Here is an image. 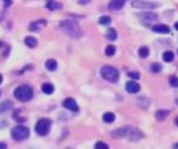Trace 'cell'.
I'll use <instances>...</instances> for the list:
<instances>
[{
    "label": "cell",
    "mask_w": 178,
    "mask_h": 149,
    "mask_svg": "<svg viewBox=\"0 0 178 149\" xmlns=\"http://www.w3.org/2000/svg\"><path fill=\"white\" fill-rule=\"evenodd\" d=\"M117 31L116 29H114V28H109L108 30H107V32H106V38L108 39L109 41H115L117 39Z\"/></svg>",
    "instance_id": "21"
},
{
    "label": "cell",
    "mask_w": 178,
    "mask_h": 149,
    "mask_svg": "<svg viewBox=\"0 0 178 149\" xmlns=\"http://www.w3.org/2000/svg\"><path fill=\"white\" fill-rule=\"evenodd\" d=\"M132 6L135 7V9L152 10L161 6V4L155 3V2H151V1H144V0H134V1H132Z\"/></svg>",
    "instance_id": "7"
},
{
    "label": "cell",
    "mask_w": 178,
    "mask_h": 149,
    "mask_svg": "<svg viewBox=\"0 0 178 149\" xmlns=\"http://www.w3.org/2000/svg\"><path fill=\"white\" fill-rule=\"evenodd\" d=\"M13 106H14V103L12 101L9 100L4 101V102L0 104V113H5V112L9 111V109H13Z\"/></svg>",
    "instance_id": "15"
},
{
    "label": "cell",
    "mask_w": 178,
    "mask_h": 149,
    "mask_svg": "<svg viewBox=\"0 0 178 149\" xmlns=\"http://www.w3.org/2000/svg\"><path fill=\"white\" fill-rule=\"evenodd\" d=\"M174 148H178V143H176V144H174Z\"/></svg>",
    "instance_id": "34"
},
{
    "label": "cell",
    "mask_w": 178,
    "mask_h": 149,
    "mask_svg": "<svg viewBox=\"0 0 178 149\" xmlns=\"http://www.w3.org/2000/svg\"><path fill=\"white\" fill-rule=\"evenodd\" d=\"M126 91L127 92H129V93H131V94H134V93H138V91H140V85H138V82H128L126 83Z\"/></svg>",
    "instance_id": "11"
},
{
    "label": "cell",
    "mask_w": 178,
    "mask_h": 149,
    "mask_svg": "<svg viewBox=\"0 0 178 149\" xmlns=\"http://www.w3.org/2000/svg\"><path fill=\"white\" fill-rule=\"evenodd\" d=\"M62 105H64L67 109H70L71 112H78L79 111V108H78L75 99H73L71 97L65 99V100L62 101Z\"/></svg>",
    "instance_id": "8"
},
{
    "label": "cell",
    "mask_w": 178,
    "mask_h": 149,
    "mask_svg": "<svg viewBox=\"0 0 178 149\" xmlns=\"http://www.w3.org/2000/svg\"><path fill=\"white\" fill-rule=\"evenodd\" d=\"M138 55H140L142 59H146L149 55V48L146 46H143L138 49Z\"/></svg>",
    "instance_id": "22"
},
{
    "label": "cell",
    "mask_w": 178,
    "mask_h": 149,
    "mask_svg": "<svg viewBox=\"0 0 178 149\" xmlns=\"http://www.w3.org/2000/svg\"><path fill=\"white\" fill-rule=\"evenodd\" d=\"M116 53V47L114 45H108L105 49V54L107 56H112Z\"/></svg>",
    "instance_id": "26"
},
{
    "label": "cell",
    "mask_w": 178,
    "mask_h": 149,
    "mask_svg": "<svg viewBox=\"0 0 178 149\" xmlns=\"http://www.w3.org/2000/svg\"><path fill=\"white\" fill-rule=\"evenodd\" d=\"M174 27H175V29H176V30H178V22H176V23H175Z\"/></svg>",
    "instance_id": "32"
},
{
    "label": "cell",
    "mask_w": 178,
    "mask_h": 149,
    "mask_svg": "<svg viewBox=\"0 0 178 149\" xmlns=\"http://www.w3.org/2000/svg\"><path fill=\"white\" fill-rule=\"evenodd\" d=\"M59 27L62 30V32L65 35H67L68 36H70V38L77 39L82 36L81 28H80L79 24L75 22V21H72V20L62 21L61 24H59Z\"/></svg>",
    "instance_id": "1"
},
{
    "label": "cell",
    "mask_w": 178,
    "mask_h": 149,
    "mask_svg": "<svg viewBox=\"0 0 178 149\" xmlns=\"http://www.w3.org/2000/svg\"><path fill=\"white\" fill-rule=\"evenodd\" d=\"M24 43H25V45L28 46L29 48H35V47L38 45V41H36V39L33 38V36H27V38H25Z\"/></svg>",
    "instance_id": "16"
},
{
    "label": "cell",
    "mask_w": 178,
    "mask_h": 149,
    "mask_svg": "<svg viewBox=\"0 0 178 149\" xmlns=\"http://www.w3.org/2000/svg\"><path fill=\"white\" fill-rule=\"evenodd\" d=\"M161 65L159 63H153L151 64V72L152 73H159L161 71Z\"/></svg>",
    "instance_id": "24"
},
{
    "label": "cell",
    "mask_w": 178,
    "mask_h": 149,
    "mask_svg": "<svg viewBox=\"0 0 178 149\" xmlns=\"http://www.w3.org/2000/svg\"><path fill=\"white\" fill-rule=\"evenodd\" d=\"M125 4V0H111L108 3V9L112 10H121Z\"/></svg>",
    "instance_id": "9"
},
{
    "label": "cell",
    "mask_w": 178,
    "mask_h": 149,
    "mask_svg": "<svg viewBox=\"0 0 178 149\" xmlns=\"http://www.w3.org/2000/svg\"><path fill=\"white\" fill-rule=\"evenodd\" d=\"M112 135L117 138H126V139L130 141H138L143 137V134L138 129L134 128V127H123V128H119L115 130Z\"/></svg>",
    "instance_id": "2"
},
{
    "label": "cell",
    "mask_w": 178,
    "mask_h": 149,
    "mask_svg": "<svg viewBox=\"0 0 178 149\" xmlns=\"http://www.w3.org/2000/svg\"><path fill=\"white\" fill-rule=\"evenodd\" d=\"M128 76L134 78V79H138V78H140V73L138 72H129L128 73Z\"/></svg>",
    "instance_id": "29"
},
{
    "label": "cell",
    "mask_w": 178,
    "mask_h": 149,
    "mask_svg": "<svg viewBox=\"0 0 178 149\" xmlns=\"http://www.w3.org/2000/svg\"><path fill=\"white\" fill-rule=\"evenodd\" d=\"M138 17H142L143 19L149 20V21H154V20H157L158 19V16L157 14H154V13H141V14H138Z\"/></svg>",
    "instance_id": "14"
},
{
    "label": "cell",
    "mask_w": 178,
    "mask_h": 149,
    "mask_svg": "<svg viewBox=\"0 0 178 149\" xmlns=\"http://www.w3.org/2000/svg\"><path fill=\"white\" fill-rule=\"evenodd\" d=\"M95 148L96 149H108V146L103 142H98L95 144Z\"/></svg>",
    "instance_id": "28"
},
{
    "label": "cell",
    "mask_w": 178,
    "mask_h": 149,
    "mask_svg": "<svg viewBox=\"0 0 178 149\" xmlns=\"http://www.w3.org/2000/svg\"><path fill=\"white\" fill-rule=\"evenodd\" d=\"M46 21L45 20H38V21H35V22H31L29 26H28V29L29 31H36L39 30L41 27L46 25Z\"/></svg>",
    "instance_id": "10"
},
{
    "label": "cell",
    "mask_w": 178,
    "mask_h": 149,
    "mask_svg": "<svg viewBox=\"0 0 178 149\" xmlns=\"http://www.w3.org/2000/svg\"><path fill=\"white\" fill-rule=\"evenodd\" d=\"M2 79H3V78H2V75H1V74H0V83H1V82H2Z\"/></svg>",
    "instance_id": "33"
},
{
    "label": "cell",
    "mask_w": 178,
    "mask_h": 149,
    "mask_svg": "<svg viewBox=\"0 0 178 149\" xmlns=\"http://www.w3.org/2000/svg\"><path fill=\"white\" fill-rule=\"evenodd\" d=\"M177 104H178V99H177Z\"/></svg>",
    "instance_id": "35"
},
{
    "label": "cell",
    "mask_w": 178,
    "mask_h": 149,
    "mask_svg": "<svg viewBox=\"0 0 178 149\" xmlns=\"http://www.w3.org/2000/svg\"><path fill=\"white\" fill-rule=\"evenodd\" d=\"M0 95H1V92H0Z\"/></svg>",
    "instance_id": "36"
},
{
    "label": "cell",
    "mask_w": 178,
    "mask_h": 149,
    "mask_svg": "<svg viewBox=\"0 0 178 149\" xmlns=\"http://www.w3.org/2000/svg\"><path fill=\"white\" fill-rule=\"evenodd\" d=\"M51 127V120L48 118H42L36 122V132L40 136H46L50 132Z\"/></svg>",
    "instance_id": "6"
},
{
    "label": "cell",
    "mask_w": 178,
    "mask_h": 149,
    "mask_svg": "<svg viewBox=\"0 0 178 149\" xmlns=\"http://www.w3.org/2000/svg\"><path fill=\"white\" fill-rule=\"evenodd\" d=\"M101 76L109 82H117L119 80V71L112 66H104L101 69Z\"/></svg>",
    "instance_id": "4"
},
{
    "label": "cell",
    "mask_w": 178,
    "mask_h": 149,
    "mask_svg": "<svg viewBox=\"0 0 178 149\" xmlns=\"http://www.w3.org/2000/svg\"><path fill=\"white\" fill-rule=\"evenodd\" d=\"M46 7L49 10H59L62 9V4L59 3V2L53 1V0H49L46 3Z\"/></svg>",
    "instance_id": "12"
},
{
    "label": "cell",
    "mask_w": 178,
    "mask_h": 149,
    "mask_svg": "<svg viewBox=\"0 0 178 149\" xmlns=\"http://www.w3.org/2000/svg\"><path fill=\"white\" fill-rule=\"evenodd\" d=\"M4 7H7L9 5H12V0H4Z\"/></svg>",
    "instance_id": "30"
},
{
    "label": "cell",
    "mask_w": 178,
    "mask_h": 149,
    "mask_svg": "<svg viewBox=\"0 0 178 149\" xmlns=\"http://www.w3.org/2000/svg\"><path fill=\"white\" fill-rule=\"evenodd\" d=\"M152 30L155 31V32H159V33H169L170 32L169 26H167V25H165V24L154 25L153 27H152Z\"/></svg>",
    "instance_id": "13"
},
{
    "label": "cell",
    "mask_w": 178,
    "mask_h": 149,
    "mask_svg": "<svg viewBox=\"0 0 178 149\" xmlns=\"http://www.w3.org/2000/svg\"><path fill=\"white\" fill-rule=\"evenodd\" d=\"M33 91L29 86H20V87L16 88L14 91V96L20 101H28L32 98Z\"/></svg>",
    "instance_id": "3"
},
{
    "label": "cell",
    "mask_w": 178,
    "mask_h": 149,
    "mask_svg": "<svg viewBox=\"0 0 178 149\" xmlns=\"http://www.w3.org/2000/svg\"><path fill=\"white\" fill-rule=\"evenodd\" d=\"M42 91H43L44 93L47 94V95H50L54 92V87L52 83H49V82H46L44 83L43 86H42Z\"/></svg>",
    "instance_id": "18"
},
{
    "label": "cell",
    "mask_w": 178,
    "mask_h": 149,
    "mask_svg": "<svg viewBox=\"0 0 178 149\" xmlns=\"http://www.w3.org/2000/svg\"><path fill=\"white\" fill-rule=\"evenodd\" d=\"M111 22H112V19L108 16H102V17H100V19H99V23L101 25H108L111 24Z\"/></svg>",
    "instance_id": "25"
},
{
    "label": "cell",
    "mask_w": 178,
    "mask_h": 149,
    "mask_svg": "<svg viewBox=\"0 0 178 149\" xmlns=\"http://www.w3.org/2000/svg\"><path fill=\"white\" fill-rule=\"evenodd\" d=\"M45 66L49 71H55L56 68H57V63H56L55 59H50L45 63Z\"/></svg>",
    "instance_id": "19"
},
{
    "label": "cell",
    "mask_w": 178,
    "mask_h": 149,
    "mask_svg": "<svg viewBox=\"0 0 178 149\" xmlns=\"http://www.w3.org/2000/svg\"><path fill=\"white\" fill-rule=\"evenodd\" d=\"M10 135H12V138L15 141L21 142V141H24L29 137V129L26 126L19 125V126H16L12 129Z\"/></svg>",
    "instance_id": "5"
},
{
    "label": "cell",
    "mask_w": 178,
    "mask_h": 149,
    "mask_svg": "<svg viewBox=\"0 0 178 149\" xmlns=\"http://www.w3.org/2000/svg\"><path fill=\"white\" fill-rule=\"evenodd\" d=\"M164 61L165 62H167V63H170V62H172L174 59V53L172 51H166L164 53Z\"/></svg>",
    "instance_id": "23"
},
{
    "label": "cell",
    "mask_w": 178,
    "mask_h": 149,
    "mask_svg": "<svg viewBox=\"0 0 178 149\" xmlns=\"http://www.w3.org/2000/svg\"><path fill=\"white\" fill-rule=\"evenodd\" d=\"M6 148V145L3 144V143H0V149H5Z\"/></svg>",
    "instance_id": "31"
},
{
    "label": "cell",
    "mask_w": 178,
    "mask_h": 149,
    "mask_svg": "<svg viewBox=\"0 0 178 149\" xmlns=\"http://www.w3.org/2000/svg\"><path fill=\"white\" fill-rule=\"evenodd\" d=\"M169 82H170V85H171L173 88H178V77H176V76H170Z\"/></svg>",
    "instance_id": "27"
},
{
    "label": "cell",
    "mask_w": 178,
    "mask_h": 149,
    "mask_svg": "<svg viewBox=\"0 0 178 149\" xmlns=\"http://www.w3.org/2000/svg\"><path fill=\"white\" fill-rule=\"evenodd\" d=\"M170 114L169 111H167V109H159L155 113V118L159 120V121H161V120H165L168 117V115Z\"/></svg>",
    "instance_id": "17"
},
{
    "label": "cell",
    "mask_w": 178,
    "mask_h": 149,
    "mask_svg": "<svg viewBox=\"0 0 178 149\" xmlns=\"http://www.w3.org/2000/svg\"><path fill=\"white\" fill-rule=\"evenodd\" d=\"M115 118H116L115 114L111 113V112H107V113H105L103 115V121L106 122V123H112V122H114Z\"/></svg>",
    "instance_id": "20"
}]
</instances>
